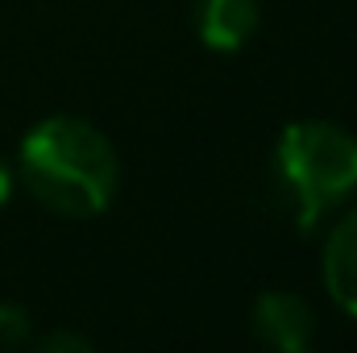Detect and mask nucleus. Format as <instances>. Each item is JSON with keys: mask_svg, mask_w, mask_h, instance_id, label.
I'll return each mask as SVG.
<instances>
[{"mask_svg": "<svg viewBox=\"0 0 357 353\" xmlns=\"http://www.w3.org/2000/svg\"><path fill=\"white\" fill-rule=\"evenodd\" d=\"M17 171L42 208L79 220L100 216L121 183L116 146L108 142V133L67 112L38 121L25 133Z\"/></svg>", "mask_w": 357, "mask_h": 353, "instance_id": "obj_1", "label": "nucleus"}, {"mask_svg": "<svg viewBox=\"0 0 357 353\" xmlns=\"http://www.w3.org/2000/svg\"><path fill=\"white\" fill-rule=\"evenodd\" d=\"M274 171L295 204L299 229L312 233L357 191V137L333 121H291L274 146Z\"/></svg>", "mask_w": 357, "mask_h": 353, "instance_id": "obj_2", "label": "nucleus"}, {"mask_svg": "<svg viewBox=\"0 0 357 353\" xmlns=\"http://www.w3.org/2000/svg\"><path fill=\"white\" fill-rule=\"evenodd\" d=\"M254 333L270 350L303 353L316 337V312L295 291H262L254 303Z\"/></svg>", "mask_w": 357, "mask_h": 353, "instance_id": "obj_3", "label": "nucleus"}, {"mask_svg": "<svg viewBox=\"0 0 357 353\" xmlns=\"http://www.w3.org/2000/svg\"><path fill=\"white\" fill-rule=\"evenodd\" d=\"M262 21L258 0H199L195 4V33L216 54H237Z\"/></svg>", "mask_w": 357, "mask_h": 353, "instance_id": "obj_4", "label": "nucleus"}, {"mask_svg": "<svg viewBox=\"0 0 357 353\" xmlns=\"http://www.w3.org/2000/svg\"><path fill=\"white\" fill-rule=\"evenodd\" d=\"M324 287L341 312L357 316V208L333 225L324 241Z\"/></svg>", "mask_w": 357, "mask_h": 353, "instance_id": "obj_5", "label": "nucleus"}, {"mask_svg": "<svg viewBox=\"0 0 357 353\" xmlns=\"http://www.w3.org/2000/svg\"><path fill=\"white\" fill-rule=\"evenodd\" d=\"M29 337V312L13 299L0 303V345H25Z\"/></svg>", "mask_w": 357, "mask_h": 353, "instance_id": "obj_6", "label": "nucleus"}, {"mask_svg": "<svg viewBox=\"0 0 357 353\" xmlns=\"http://www.w3.org/2000/svg\"><path fill=\"white\" fill-rule=\"evenodd\" d=\"M38 350L42 353H84V350H91V341L88 337H79V333H67V329H59V333H46L42 341H38Z\"/></svg>", "mask_w": 357, "mask_h": 353, "instance_id": "obj_7", "label": "nucleus"}, {"mask_svg": "<svg viewBox=\"0 0 357 353\" xmlns=\"http://www.w3.org/2000/svg\"><path fill=\"white\" fill-rule=\"evenodd\" d=\"M8 195H13V167L0 158V208L8 204Z\"/></svg>", "mask_w": 357, "mask_h": 353, "instance_id": "obj_8", "label": "nucleus"}]
</instances>
